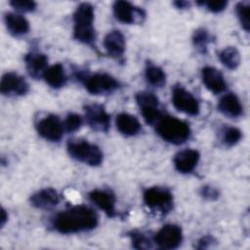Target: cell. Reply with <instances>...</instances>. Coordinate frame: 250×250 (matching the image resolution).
I'll return each instance as SVG.
<instances>
[{"label": "cell", "instance_id": "6da1fadb", "mask_svg": "<svg viewBox=\"0 0 250 250\" xmlns=\"http://www.w3.org/2000/svg\"><path fill=\"white\" fill-rule=\"evenodd\" d=\"M99 224L97 212L86 205H74L56 214L52 221V228L63 234L77 233L94 229Z\"/></svg>", "mask_w": 250, "mask_h": 250}, {"label": "cell", "instance_id": "7a4b0ae2", "mask_svg": "<svg viewBox=\"0 0 250 250\" xmlns=\"http://www.w3.org/2000/svg\"><path fill=\"white\" fill-rule=\"evenodd\" d=\"M94 7L90 3L79 4L73 14V37L80 43L93 45L96 39Z\"/></svg>", "mask_w": 250, "mask_h": 250}, {"label": "cell", "instance_id": "3957f363", "mask_svg": "<svg viewBox=\"0 0 250 250\" xmlns=\"http://www.w3.org/2000/svg\"><path fill=\"white\" fill-rule=\"evenodd\" d=\"M154 126L157 134L173 145H182L190 136L188 124L174 116L162 115Z\"/></svg>", "mask_w": 250, "mask_h": 250}, {"label": "cell", "instance_id": "277c9868", "mask_svg": "<svg viewBox=\"0 0 250 250\" xmlns=\"http://www.w3.org/2000/svg\"><path fill=\"white\" fill-rule=\"evenodd\" d=\"M66 149L70 157L89 166H99L103 163L104 153L95 144L85 140H69Z\"/></svg>", "mask_w": 250, "mask_h": 250}, {"label": "cell", "instance_id": "5b68a950", "mask_svg": "<svg viewBox=\"0 0 250 250\" xmlns=\"http://www.w3.org/2000/svg\"><path fill=\"white\" fill-rule=\"evenodd\" d=\"M143 200L148 210L155 214L166 215L173 209V194L171 190L163 187H151L143 194Z\"/></svg>", "mask_w": 250, "mask_h": 250}, {"label": "cell", "instance_id": "8992f818", "mask_svg": "<svg viewBox=\"0 0 250 250\" xmlns=\"http://www.w3.org/2000/svg\"><path fill=\"white\" fill-rule=\"evenodd\" d=\"M77 77L83 81L86 90L92 95L110 94L120 87L119 81L107 73L98 72L86 76L79 74Z\"/></svg>", "mask_w": 250, "mask_h": 250}, {"label": "cell", "instance_id": "52a82bcc", "mask_svg": "<svg viewBox=\"0 0 250 250\" xmlns=\"http://www.w3.org/2000/svg\"><path fill=\"white\" fill-rule=\"evenodd\" d=\"M136 102L147 124L155 125L162 117L163 114L160 110L159 100L153 93L147 91L139 92L136 95Z\"/></svg>", "mask_w": 250, "mask_h": 250}, {"label": "cell", "instance_id": "ba28073f", "mask_svg": "<svg viewBox=\"0 0 250 250\" xmlns=\"http://www.w3.org/2000/svg\"><path fill=\"white\" fill-rule=\"evenodd\" d=\"M172 104L176 109L188 115L195 116L200 111L197 99L181 85H175L172 89Z\"/></svg>", "mask_w": 250, "mask_h": 250}, {"label": "cell", "instance_id": "9c48e42d", "mask_svg": "<svg viewBox=\"0 0 250 250\" xmlns=\"http://www.w3.org/2000/svg\"><path fill=\"white\" fill-rule=\"evenodd\" d=\"M87 124L97 132H107L110 127V115L101 104H89L84 106Z\"/></svg>", "mask_w": 250, "mask_h": 250}, {"label": "cell", "instance_id": "30bf717a", "mask_svg": "<svg viewBox=\"0 0 250 250\" xmlns=\"http://www.w3.org/2000/svg\"><path fill=\"white\" fill-rule=\"evenodd\" d=\"M112 9L115 19L123 23H141L146 18V13L143 9L127 1H115Z\"/></svg>", "mask_w": 250, "mask_h": 250}, {"label": "cell", "instance_id": "8fae6325", "mask_svg": "<svg viewBox=\"0 0 250 250\" xmlns=\"http://www.w3.org/2000/svg\"><path fill=\"white\" fill-rule=\"evenodd\" d=\"M182 241V229L174 224L164 225L154 236V242L161 249H176L181 245Z\"/></svg>", "mask_w": 250, "mask_h": 250}, {"label": "cell", "instance_id": "7c38bea8", "mask_svg": "<svg viewBox=\"0 0 250 250\" xmlns=\"http://www.w3.org/2000/svg\"><path fill=\"white\" fill-rule=\"evenodd\" d=\"M38 134L50 142H59L63 134V123L54 114L47 115L41 118L36 123Z\"/></svg>", "mask_w": 250, "mask_h": 250}, {"label": "cell", "instance_id": "4fadbf2b", "mask_svg": "<svg viewBox=\"0 0 250 250\" xmlns=\"http://www.w3.org/2000/svg\"><path fill=\"white\" fill-rule=\"evenodd\" d=\"M0 91L4 96H23L29 91V85L21 75L7 72L1 78Z\"/></svg>", "mask_w": 250, "mask_h": 250}, {"label": "cell", "instance_id": "5bb4252c", "mask_svg": "<svg viewBox=\"0 0 250 250\" xmlns=\"http://www.w3.org/2000/svg\"><path fill=\"white\" fill-rule=\"evenodd\" d=\"M89 199L101 210H103L107 217L116 216V198L115 195L107 189H94L89 193Z\"/></svg>", "mask_w": 250, "mask_h": 250}, {"label": "cell", "instance_id": "9a60e30c", "mask_svg": "<svg viewBox=\"0 0 250 250\" xmlns=\"http://www.w3.org/2000/svg\"><path fill=\"white\" fill-rule=\"evenodd\" d=\"M200 154L196 149L187 148L176 153L173 162L176 170L182 174L191 173L198 164Z\"/></svg>", "mask_w": 250, "mask_h": 250}, {"label": "cell", "instance_id": "2e32d148", "mask_svg": "<svg viewBox=\"0 0 250 250\" xmlns=\"http://www.w3.org/2000/svg\"><path fill=\"white\" fill-rule=\"evenodd\" d=\"M201 78L205 87L214 94H220L227 88L223 73L213 66H205L201 70Z\"/></svg>", "mask_w": 250, "mask_h": 250}, {"label": "cell", "instance_id": "e0dca14e", "mask_svg": "<svg viewBox=\"0 0 250 250\" xmlns=\"http://www.w3.org/2000/svg\"><path fill=\"white\" fill-rule=\"evenodd\" d=\"M24 62L28 74L35 79L43 77L44 72L48 68V58L41 52H29L24 57Z\"/></svg>", "mask_w": 250, "mask_h": 250}, {"label": "cell", "instance_id": "ac0fdd59", "mask_svg": "<svg viewBox=\"0 0 250 250\" xmlns=\"http://www.w3.org/2000/svg\"><path fill=\"white\" fill-rule=\"evenodd\" d=\"M60 202L58 191L52 188H42L30 196V204L38 209H51L56 207Z\"/></svg>", "mask_w": 250, "mask_h": 250}, {"label": "cell", "instance_id": "d6986e66", "mask_svg": "<svg viewBox=\"0 0 250 250\" xmlns=\"http://www.w3.org/2000/svg\"><path fill=\"white\" fill-rule=\"evenodd\" d=\"M125 37L118 29L110 30L104 39V47L106 53L114 59H120L125 52Z\"/></svg>", "mask_w": 250, "mask_h": 250}, {"label": "cell", "instance_id": "ffe728a7", "mask_svg": "<svg viewBox=\"0 0 250 250\" xmlns=\"http://www.w3.org/2000/svg\"><path fill=\"white\" fill-rule=\"evenodd\" d=\"M218 109L228 117L235 118L242 114L243 106L240 100L233 93L225 94L218 103Z\"/></svg>", "mask_w": 250, "mask_h": 250}, {"label": "cell", "instance_id": "44dd1931", "mask_svg": "<svg viewBox=\"0 0 250 250\" xmlns=\"http://www.w3.org/2000/svg\"><path fill=\"white\" fill-rule=\"evenodd\" d=\"M115 125L117 130L126 137L136 136L142 129L138 118L127 112H121L116 116Z\"/></svg>", "mask_w": 250, "mask_h": 250}, {"label": "cell", "instance_id": "7402d4cb", "mask_svg": "<svg viewBox=\"0 0 250 250\" xmlns=\"http://www.w3.org/2000/svg\"><path fill=\"white\" fill-rule=\"evenodd\" d=\"M4 21L9 33L15 37L25 35L29 31L28 21L20 14L7 13L5 14Z\"/></svg>", "mask_w": 250, "mask_h": 250}, {"label": "cell", "instance_id": "603a6c76", "mask_svg": "<svg viewBox=\"0 0 250 250\" xmlns=\"http://www.w3.org/2000/svg\"><path fill=\"white\" fill-rule=\"evenodd\" d=\"M43 78L45 82L54 89L62 88L67 81V76L65 74L64 68L61 63H55L48 66V68L44 72Z\"/></svg>", "mask_w": 250, "mask_h": 250}, {"label": "cell", "instance_id": "cb8c5ba5", "mask_svg": "<svg viewBox=\"0 0 250 250\" xmlns=\"http://www.w3.org/2000/svg\"><path fill=\"white\" fill-rule=\"evenodd\" d=\"M220 62L229 69H235L240 63V53L232 46L226 47L218 53Z\"/></svg>", "mask_w": 250, "mask_h": 250}, {"label": "cell", "instance_id": "d4e9b609", "mask_svg": "<svg viewBox=\"0 0 250 250\" xmlns=\"http://www.w3.org/2000/svg\"><path fill=\"white\" fill-rule=\"evenodd\" d=\"M145 77L146 82L152 87L160 88L166 83V74L164 70L153 63H147L146 66Z\"/></svg>", "mask_w": 250, "mask_h": 250}, {"label": "cell", "instance_id": "484cf974", "mask_svg": "<svg viewBox=\"0 0 250 250\" xmlns=\"http://www.w3.org/2000/svg\"><path fill=\"white\" fill-rule=\"evenodd\" d=\"M211 42V35L207 29L201 27L194 30L192 35V43L196 50L201 54L207 53L208 45Z\"/></svg>", "mask_w": 250, "mask_h": 250}, {"label": "cell", "instance_id": "4316f807", "mask_svg": "<svg viewBox=\"0 0 250 250\" xmlns=\"http://www.w3.org/2000/svg\"><path fill=\"white\" fill-rule=\"evenodd\" d=\"M241 131L236 127H226L222 131V142L226 146H235L241 139Z\"/></svg>", "mask_w": 250, "mask_h": 250}, {"label": "cell", "instance_id": "83f0119b", "mask_svg": "<svg viewBox=\"0 0 250 250\" xmlns=\"http://www.w3.org/2000/svg\"><path fill=\"white\" fill-rule=\"evenodd\" d=\"M132 246L136 249H149L152 247L151 239L142 231H131L129 233Z\"/></svg>", "mask_w": 250, "mask_h": 250}, {"label": "cell", "instance_id": "f1b7e54d", "mask_svg": "<svg viewBox=\"0 0 250 250\" xmlns=\"http://www.w3.org/2000/svg\"><path fill=\"white\" fill-rule=\"evenodd\" d=\"M235 12L237 15V19L241 24V27L245 31H249L250 29V21H249V5L244 2H239L236 4Z\"/></svg>", "mask_w": 250, "mask_h": 250}, {"label": "cell", "instance_id": "f546056e", "mask_svg": "<svg viewBox=\"0 0 250 250\" xmlns=\"http://www.w3.org/2000/svg\"><path fill=\"white\" fill-rule=\"evenodd\" d=\"M83 124L82 117L77 113H68L63 122V129L68 133L76 132Z\"/></svg>", "mask_w": 250, "mask_h": 250}, {"label": "cell", "instance_id": "4dcf8cb0", "mask_svg": "<svg viewBox=\"0 0 250 250\" xmlns=\"http://www.w3.org/2000/svg\"><path fill=\"white\" fill-rule=\"evenodd\" d=\"M10 5L18 12L21 13H29L36 9V3L29 0H13L10 2Z\"/></svg>", "mask_w": 250, "mask_h": 250}, {"label": "cell", "instance_id": "1f68e13d", "mask_svg": "<svg viewBox=\"0 0 250 250\" xmlns=\"http://www.w3.org/2000/svg\"><path fill=\"white\" fill-rule=\"evenodd\" d=\"M197 4L205 6L206 9L212 13H220L226 9L228 2L225 0L221 1H198Z\"/></svg>", "mask_w": 250, "mask_h": 250}, {"label": "cell", "instance_id": "d6a6232c", "mask_svg": "<svg viewBox=\"0 0 250 250\" xmlns=\"http://www.w3.org/2000/svg\"><path fill=\"white\" fill-rule=\"evenodd\" d=\"M200 195L207 200H216L219 197V190L211 186H203L200 188Z\"/></svg>", "mask_w": 250, "mask_h": 250}, {"label": "cell", "instance_id": "836d02e7", "mask_svg": "<svg viewBox=\"0 0 250 250\" xmlns=\"http://www.w3.org/2000/svg\"><path fill=\"white\" fill-rule=\"evenodd\" d=\"M215 242H216V240L213 236L205 235L197 240L195 248L196 249H206V248H209L210 246H212Z\"/></svg>", "mask_w": 250, "mask_h": 250}, {"label": "cell", "instance_id": "e575fe53", "mask_svg": "<svg viewBox=\"0 0 250 250\" xmlns=\"http://www.w3.org/2000/svg\"><path fill=\"white\" fill-rule=\"evenodd\" d=\"M174 5L178 9H186L190 6V3L188 1H176V2H174Z\"/></svg>", "mask_w": 250, "mask_h": 250}, {"label": "cell", "instance_id": "d590c367", "mask_svg": "<svg viewBox=\"0 0 250 250\" xmlns=\"http://www.w3.org/2000/svg\"><path fill=\"white\" fill-rule=\"evenodd\" d=\"M7 220H8V214H7L6 210H5L4 208H2V211H1V227H2V228H3L4 225L6 224Z\"/></svg>", "mask_w": 250, "mask_h": 250}]
</instances>
